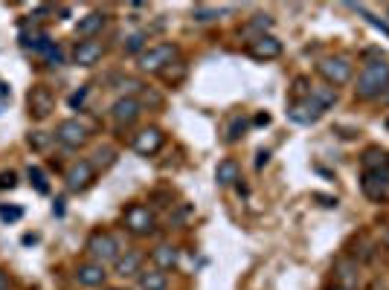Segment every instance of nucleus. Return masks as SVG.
I'll use <instances>...</instances> for the list:
<instances>
[{"label":"nucleus","mask_w":389,"mask_h":290,"mask_svg":"<svg viewBox=\"0 0 389 290\" xmlns=\"http://www.w3.org/2000/svg\"><path fill=\"white\" fill-rule=\"evenodd\" d=\"M308 96H311V99H314V102H317L323 110L334 108V102H337V93H334V87H328V85H325V87H314V90H311Z\"/></svg>","instance_id":"24"},{"label":"nucleus","mask_w":389,"mask_h":290,"mask_svg":"<svg viewBox=\"0 0 389 290\" xmlns=\"http://www.w3.org/2000/svg\"><path fill=\"white\" fill-rule=\"evenodd\" d=\"M29 183L35 186V191H41V195H47V191H50V183H47V177H44V171L41 168H38V166H29Z\"/></svg>","instance_id":"25"},{"label":"nucleus","mask_w":389,"mask_h":290,"mask_svg":"<svg viewBox=\"0 0 389 290\" xmlns=\"http://www.w3.org/2000/svg\"><path fill=\"white\" fill-rule=\"evenodd\" d=\"M122 224H125V229L131 232V235H140V238L151 235V232L157 229L154 212H151L148 206H143V203H131V206L125 209V215H122Z\"/></svg>","instance_id":"4"},{"label":"nucleus","mask_w":389,"mask_h":290,"mask_svg":"<svg viewBox=\"0 0 389 290\" xmlns=\"http://www.w3.org/2000/svg\"><path fill=\"white\" fill-rule=\"evenodd\" d=\"M363 168L366 171H389V154L381 148H369L363 154Z\"/></svg>","instance_id":"22"},{"label":"nucleus","mask_w":389,"mask_h":290,"mask_svg":"<svg viewBox=\"0 0 389 290\" xmlns=\"http://www.w3.org/2000/svg\"><path fill=\"white\" fill-rule=\"evenodd\" d=\"M320 75L328 82V87H343L352 82V61L346 55H328L317 64Z\"/></svg>","instance_id":"3"},{"label":"nucleus","mask_w":389,"mask_h":290,"mask_svg":"<svg viewBox=\"0 0 389 290\" xmlns=\"http://www.w3.org/2000/svg\"><path fill=\"white\" fill-rule=\"evenodd\" d=\"M87 93H90V87H82V90H76L73 96H70V108H85V99H87Z\"/></svg>","instance_id":"30"},{"label":"nucleus","mask_w":389,"mask_h":290,"mask_svg":"<svg viewBox=\"0 0 389 290\" xmlns=\"http://www.w3.org/2000/svg\"><path fill=\"white\" fill-rule=\"evenodd\" d=\"M113 273L120 279H137L143 273V253H137V249H125V253L116 259Z\"/></svg>","instance_id":"15"},{"label":"nucleus","mask_w":389,"mask_h":290,"mask_svg":"<svg viewBox=\"0 0 389 290\" xmlns=\"http://www.w3.org/2000/svg\"><path fill=\"white\" fill-rule=\"evenodd\" d=\"M44 58H47V64H50V67H58V64H62V58H64V55H62V47L55 44V47H52V50H50Z\"/></svg>","instance_id":"33"},{"label":"nucleus","mask_w":389,"mask_h":290,"mask_svg":"<svg viewBox=\"0 0 389 290\" xmlns=\"http://www.w3.org/2000/svg\"><path fill=\"white\" fill-rule=\"evenodd\" d=\"M386 128H389V119H386Z\"/></svg>","instance_id":"41"},{"label":"nucleus","mask_w":389,"mask_h":290,"mask_svg":"<svg viewBox=\"0 0 389 290\" xmlns=\"http://www.w3.org/2000/svg\"><path fill=\"white\" fill-rule=\"evenodd\" d=\"M102 290H122V287H102Z\"/></svg>","instance_id":"40"},{"label":"nucleus","mask_w":389,"mask_h":290,"mask_svg":"<svg viewBox=\"0 0 389 290\" xmlns=\"http://www.w3.org/2000/svg\"><path fill=\"white\" fill-rule=\"evenodd\" d=\"M12 284H9V276L3 273V270H0V290H9Z\"/></svg>","instance_id":"36"},{"label":"nucleus","mask_w":389,"mask_h":290,"mask_svg":"<svg viewBox=\"0 0 389 290\" xmlns=\"http://www.w3.org/2000/svg\"><path fill=\"white\" fill-rule=\"evenodd\" d=\"M352 9H355V12H360V15H363V17H366V21H369V24H372L375 29H381L383 35H389V27H386L383 21H378V17H375V15H369V12L363 9V6H352Z\"/></svg>","instance_id":"28"},{"label":"nucleus","mask_w":389,"mask_h":290,"mask_svg":"<svg viewBox=\"0 0 389 290\" xmlns=\"http://www.w3.org/2000/svg\"><path fill=\"white\" fill-rule=\"evenodd\" d=\"M154 267L163 270V273H169V270H174L181 264V253H178V247H171V244H160V247H154Z\"/></svg>","instance_id":"18"},{"label":"nucleus","mask_w":389,"mask_h":290,"mask_svg":"<svg viewBox=\"0 0 389 290\" xmlns=\"http://www.w3.org/2000/svg\"><path fill=\"white\" fill-rule=\"evenodd\" d=\"M134 151L140 154V157H154L163 145H166V133L160 131V128H154V125H148V128H143L140 133H134Z\"/></svg>","instance_id":"10"},{"label":"nucleus","mask_w":389,"mask_h":290,"mask_svg":"<svg viewBox=\"0 0 389 290\" xmlns=\"http://www.w3.org/2000/svg\"><path fill=\"white\" fill-rule=\"evenodd\" d=\"M9 85H3V82H0V102H3V99H9Z\"/></svg>","instance_id":"37"},{"label":"nucleus","mask_w":389,"mask_h":290,"mask_svg":"<svg viewBox=\"0 0 389 290\" xmlns=\"http://www.w3.org/2000/svg\"><path fill=\"white\" fill-rule=\"evenodd\" d=\"M76 282H79L82 287H105L108 273H105V267H102V264L85 261V264L76 267Z\"/></svg>","instance_id":"16"},{"label":"nucleus","mask_w":389,"mask_h":290,"mask_svg":"<svg viewBox=\"0 0 389 290\" xmlns=\"http://www.w3.org/2000/svg\"><path fill=\"white\" fill-rule=\"evenodd\" d=\"M67 189L70 191H87L93 183H96V166L90 160H76L70 168H67Z\"/></svg>","instance_id":"9"},{"label":"nucleus","mask_w":389,"mask_h":290,"mask_svg":"<svg viewBox=\"0 0 389 290\" xmlns=\"http://www.w3.org/2000/svg\"><path fill=\"white\" fill-rule=\"evenodd\" d=\"M27 105H29V116L32 119H47V116L52 113V108H55V96H52V90L47 87V85H32V90L27 93Z\"/></svg>","instance_id":"6"},{"label":"nucleus","mask_w":389,"mask_h":290,"mask_svg":"<svg viewBox=\"0 0 389 290\" xmlns=\"http://www.w3.org/2000/svg\"><path fill=\"white\" fill-rule=\"evenodd\" d=\"M96 157H99L102 166H111L113 163V151L111 148H99V151H96Z\"/></svg>","instance_id":"34"},{"label":"nucleus","mask_w":389,"mask_h":290,"mask_svg":"<svg viewBox=\"0 0 389 290\" xmlns=\"http://www.w3.org/2000/svg\"><path fill=\"white\" fill-rule=\"evenodd\" d=\"M328 290H348V287H340V284H334V287H328Z\"/></svg>","instance_id":"39"},{"label":"nucleus","mask_w":389,"mask_h":290,"mask_svg":"<svg viewBox=\"0 0 389 290\" xmlns=\"http://www.w3.org/2000/svg\"><path fill=\"white\" fill-rule=\"evenodd\" d=\"M55 140L62 143L64 148H82V145H87V140H90V131L79 122V119H64V122H58V128H55Z\"/></svg>","instance_id":"7"},{"label":"nucleus","mask_w":389,"mask_h":290,"mask_svg":"<svg viewBox=\"0 0 389 290\" xmlns=\"http://www.w3.org/2000/svg\"><path fill=\"white\" fill-rule=\"evenodd\" d=\"M247 52H250V58H256V61H274V58L282 55V41L276 35L262 32L247 44Z\"/></svg>","instance_id":"8"},{"label":"nucleus","mask_w":389,"mask_h":290,"mask_svg":"<svg viewBox=\"0 0 389 290\" xmlns=\"http://www.w3.org/2000/svg\"><path fill=\"white\" fill-rule=\"evenodd\" d=\"M360 189H363L366 198L386 201V195H389V171H363Z\"/></svg>","instance_id":"13"},{"label":"nucleus","mask_w":389,"mask_h":290,"mask_svg":"<svg viewBox=\"0 0 389 290\" xmlns=\"http://www.w3.org/2000/svg\"><path fill=\"white\" fill-rule=\"evenodd\" d=\"M105 27V12H87L85 17H79V24H76V38H82V41H93L96 35L102 32Z\"/></svg>","instance_id":"17"},{"label":"nucleus","mask_w":389,"mask_h":290,"mask_svg":"<svg viewBox=\"0 0 389 290\" xmlns=\"http://www.w3.org/2000/svg\"><path fill=\"white\" fill-rule=\"evenodd\" d=\"M244 131H247V119H232V125H229V131H227V143H239L241 137H244Z\"/></svg>","instance_id":"27"},{"label":"nucleus","mask_w":389,"mask_h":290,"mask_svg":"<svg viewBox=\"0 0 389 290\" xmlns=\"http://www.w3.org/2000/svg\"><path fill=\"white\" fill-rule=\"evenodd\" d=\"M47 143H50V137H47L44 131H35V133H29V145H32V148H38V151H41V148H47Z\"/></svg>","instance_id":"29"},{"label":"nucleus","mask_w":389,"mask_h":290,"mask_svg":"<svg viewBox=\"0 0 389 290\" xmlns=\"http://www.w3.org/2000/svg\"><path fill=\"white\" fill-rule=\"evenodd\" d=\"M218 15H221V12H218L215 6H194V9H192V17H194L198 24H209V21H215Z\"/></svg>","instance_id":"26"},{"label":"nucleus","mask_w":389,"mask_h":290,"mask_svg":"<svg viewBox=\"0 0 389 290\" xmlns=\"http://www.w3.org/2000/svg\"><path fill=\"white\" fill-rule=\"evenodd\" d=\"M355 264L348 261V259H343V261H337L334 264V273H337V284L340 287H348V290H355V284H358V273H355Z\"/></svg>","instance_id":"21"},{"label":"nucleus","mask_w":389,"mask_h":290,"mask_svg":"<svg viewBox=\"0 0 389 290\" xmlns=\"http://www.w3.org/2000/svg\"><path fill=\"white\" fill-rule=\"evenodd\" d=\"M267 160H270V151H259V160H256V168L267 166Z\"/></svg>","instance_id":"35"},{"label":"nucleus","mask_w":389,"mask_h":290,"mask_svg":"<svg viewBox=\"0 0 389 290\" xmlns=\"http://www.w3.org/2000/svg\"><path fill=\"white\" fill-rule=\"evenodd\" d=\"M87 256L96 261V264H116V259L122 256V247H120V241H116L111 232H105V229H96L93 235L87 238Z\"/></svg>","instance_id":"2"},{"label":"nucleus","mask_w":389,"mask_h":290,"mask_svg":"<svg viewBox=\"0 0 389 290\" xmlns=\"http://www.w3.org/2000/svg\"><path fill=\"white\" fill-rule=\"evenodd\" d=\"M24 212L21 209H15V206H0V218L3 221H21Z\"/></svg>","instance_id":"31"},{"label":"nucleus","mask_w":389,"mask_h":290,"mask_svg":"<svg viewBox=\"0 0 389 290\" xmlns=\"http://www.w3.org/2000/svg\"><path fill=\"white\" fill-rule=\"evenodd\" d=\"M325 110L311 99V96H305V99H299V102H294L288 108V116H290V122H297V125H314V122H320V116H323Z\"/></svg>","instance_id":"12"},{"label":"nucleus","mask_w":389,"mask_h":290,"mask_svg":"<svg viewBox=\"0 0 389 290\" xmlns=\"http://www.w3.org/2000/svg\"><path fill=\"white\" fill-rule=\"evenodd\" d=\"M178 58V47L171 44H157V47H148L137 61H140V70L143 73H166L169 64Z\"/></svg>","instance_id":"5"},{"label":"nucleus","mask_w":389,"mask_h":290,"mask_svg":"<svg viewBox=\"0 0 389 290\" xmlns=\"http://www.w3.org/2000/svg\"><path fill=\"white\" fill-rule=\"evenodd\" d=\"M267 122H270L267 113H259V116H256V125H267Z\"/></svg>","instance_id":"38"},{"label":"nucleus","mask_w":389,"mask_h":290,"mask_svg":"<svg viewBox=\"0 0 389 290\" xmlns=\"http://www.w3.org/2000/svg\"><path fill=\"white\" fill-rule=\"evenodd\" d=\"M215 180H218V186H239V180H241V168H239V163L236 160H221L218 163V168H215Z\"/></svg>","instance_id":"20"},{"label":"nucleus","mask_w":389,"mask_h":290,"mask_svg":"<svg viewBox=\"0 0 389 290\" xmlns=\"http://www.w3.org/2000/svg\"><path fill=\"white\" fill-rule=\"evenodd\" d=\"M140 113H143V105H140V99H134V96H120V99L111 105V119H113L116 125H131V122H137Z\"/></svg>","instance_id":"11"},{"label":"nucleus","mask_w":389,"mask_h":290,"mask_svg":"<svg viewBox=\"0 0 389 290\" xmlns=\"http://www.w3.org/2000/svg\"><path fill=\"white\" fill-rule=\"evenodd\" d=\"M122 50H125V55H137L140 58L148 50V35L146 32H131L122 41Z\"/></svg>","instance_id":"23"},{"label":"nucleus","mask_w":389,"mask_h":290,"mask_svg":"<svg viewBox=\"0 0 389 290\" xmlns=\"http://www.w3.org/2000/svg\"><path fill=\"white\" fill-rule=\"evenodd\" d=\"M102 55H105V47L99 41H79V44L73 47V64L93 67V64L102 61Z\"/></svg>","instance_id":"14"},{"label":"nucleus","mask_w":389,"mask_h":290,"mask_svg":"<svg viewBox=\"0 0 389 290\" xmlns=\"http://www.w3.org/2000/svg\"><path fill=\"white\" fill-rule=\"evenodd\" d=\"M17 186V174L15 171H0V189H15Z\"/></svg>","instance_id":"32"},{"label":"nucleus","mask_w":389,"mask_h":290,"mask_svg":"<svg viewBox=\"0 0 389 290\" xmlns=\"http://www.w3.org/2000/svg\"><path fill=\"white\" fill-rule=\"evenodd\" d=\"M389 87V61L386 58H375V61H369L363 64L360 75H358V99H366V102H372V99H381V96L386 93Z\"/></svg>","instance_id":"1"},{"label":"nucleus","mask_w":389,"mask_h":290,"mask_svg":"<svg viewBox=\"0 0 389 290\" xmlns=\"http://www.w3.org/2000/svg\"><path fill=\"white\" fill-rule=\"evenodd\" d=\"M137 287L140 290H169V276L157 267L143 270V273L137 276Z\"/></svg>","instance_id":"19"}]
</instances>
